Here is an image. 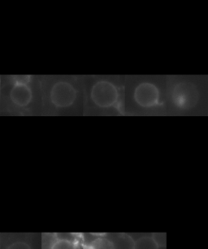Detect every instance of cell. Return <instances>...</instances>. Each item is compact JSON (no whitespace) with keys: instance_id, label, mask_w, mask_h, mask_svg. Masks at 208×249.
<instances>
[{"instance_id":"11","label":"cell","mask_w":208,"mask_h":249,"mask_svg":"<svg viewBox=\"0 0 208 249\" xmlns=\"http://www.w3.org/2000/svg\"><path fill=\"white\" fill-rule=\"evenodd\" d=\"M13 80L15 81V85H21V86H27L30 82V76L29 75H20V76H13Z\"/></svg>"},{"instance_id":"4","label":"cell","mask_w":208,"mask_h":249,"mask_svg":"<svg viewBox=\"0 0 208 249\" xmlns=\"http://www.w3.org/2000/svg\"><path fill=\"white\" fill-rule=\"evenodd\" d=\"M75 89L67 82H59L52 88L51 99L57 107H68L76 100Z\"/></svg>"},{"instance_id":"12","label":"cell","mask_w":208,"mask_h":249,"mask_svg":"<svg viewBox=\"0 0 208 249\" xmlns=\"http://www.w3.org/2000/svg\"><path fill=\"white\" fill-rule=\"evenodd\" d=\"M7 249H32L30 244L24 241L14 242L8 247Z\"/></svg>"},{"instance_id":"13","label":"cell","mask_w":208,"mask_h":249,"mask_svg":"<svg viewBox=\"0 0 208 249\" xmlns=\"http://www.w3.org/2000/svg\"><path fill=\"white\" fill-rule=\"evenodd\" d=\"M0 246H1V236H0Z\"/></svg>"},{"instance_id":"5","label":"cell","mask_w":208,"mask_h":249,"mask_svg":"<svg viewBox=\"0 0 208 249\" xmlns=\"http://www.w3.org/2000/svg\"><path fill=\"white\" fill-rule=\"evenodd\" d=\"M11 99L20 107H25L32 99V92L27 86L15 85L11 91Z\"/></svg>"},{"instance_id":"6","label":"cell","mask_w":208,"mask_h":249,"mask_svg":"<svg viewBox=\"0 0 208 249\" xmlns=\"http://www.w3.org/2000/svg\"><path fill=\"white\" fill-rule=\"evenodd\" d=\"M133 249H159L152 236H142L134 242Z\"/></svg>"},{"instance_id":"7","label":"cell","mask_w":208,"mask_h":249,"mask_svg":"<svg viewBox=\"0 0 208 249\" xmlns=\"http://www.w3.org/2000/svg\"><path fill=\"white\" fill-rule=\"evenodd\" d=\"M87 249H115V244L110 239L97 238L89 244Z\"/></svg>"},{"instance_id":"1","label":"cell","mask_w":208,"mask_h":249,"mask_svg":"<svg viewBox=\"0 0 208 249\" xmlns=\"http://www.w3.org/2000/svg\"><path fill=\"white\" fill-rule=\"evenodd\" d=\"M91 98L99 107L108 108L115 106L118 102L117 88L109 81H98L91 90Z\"/></svg>"},{"instance_id":"10","label":"cell","mask_w":208,"mask_h":249,"mask_svg":"<svg viewBox=\"0 0 208 249\" xmlns=\"http://www.w3.org/2000/svg\"><path fill=\"white\" fill-rule=\"evenodd\" d=\"M152 238L154 239V241L158 244L159 248L166 246V234L155 233L152 235Z\"/></svg>"},{"instance_id":"8","label":"cell","mask_w":208,"mask_h":249,"mask_svg":"<svg viewBox=\"0 0 208 249\" xmlns=\"http://www.w3.org/2000/svg\"><path fill=\"white\" fill-rule=\"evenodd\" d=\"M52 249H77L74 240L65 237L58 236Z\"/></svg>"},{"instance_id":"2","label":"cell","mask_w":208,"mask_h":249,"mask_svg":"<svg viewBox=\"0 0 208 249\" xmlns=\"http://www.w3.org/2000/svg\"><path fill=\"white\" fill-rule=\"evenodd\" d=\"M198 97L196 86L189 82H183L175 86L171 95L174 104L181 109L193 107L198 103Z\"/></svg>"},{"instance_id":"3","label":"cell","mask_w":208,"mask_h":249,"mask_svg":"<svg viewBox=\"0 0 208 249\" xmlns=\"http://www.w3.org/2000/svg\"><path fill=\"white\" fill-rule=\"evenodd\" d=\"M160 93L159 89L151 83H142L134 91V100L144 108H151L159 104Z\"/></svg>"},{"instance_id":"9","label":"cell","mask_w":208,"mask_h":249,"mask_svg":"<svg viewBox=\"0 0 208 249\" xmlns=\"http://www.w3.org/2000/svg\"><path fill=\"white\" fill-rule=\"evenodd\" d=\"M58 239V234L52 233L42 234V249H52Z\"/></svg>"}]
</instances>
